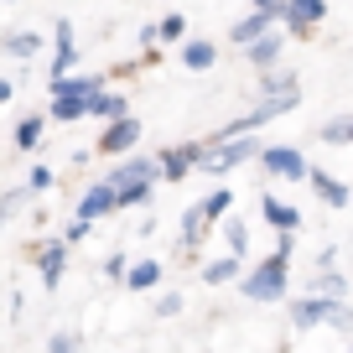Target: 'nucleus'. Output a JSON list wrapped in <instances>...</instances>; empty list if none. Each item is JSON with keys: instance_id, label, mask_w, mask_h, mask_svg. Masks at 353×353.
<instances>
[{"instance_id": "1", "label": "nucleus", "mask_w": 353, "mask_h": 353, "mask_svg": "<svg viewBox=\"0 0 353 353\" xmlns=\"http://www.w3.org/2000/svg\"><path fill=\"white\" fill-rule=\"evenodd\" d=\"M156 172H161V166H156L151 156H135V161L114 166V172H110L114 208H130V203H145V198H151V182H156Z\"/></svg>"}, {"instance_id": "2", "label": "nucleus", "mask_w": 353, "mask_h": 353, "mask_svg": "<svg viewBox=\"0 0 353 353\" xmlns=\"http://www.w3.org/2000/svg\"><path fill=\"white\" fill-rule=\"evenodd\" d=\"M99 78H57L52 83V120H78V114H88V99L99 94Z\"/></svg>"}, {"instance_id": "3", "label": "nucleus", "mask_w": 353, "mask_h": 353, "mask_svg": "<svg viewBox=\"0 0 353 353\" xmlns=\"http://www.w3.org/2000/svg\"><path fill=\"white\" fill-rule=\"evenodd\" d=\"M244 296H250V301H281V296H286V254L260 260V270L244 276Z\"/></svg>"}, {"instance_id": "4", "label": "nucleus", "mask_w": 353, "mask_h": 353, "mask_svg": "<svg viewBox=\"0 0 353 353\" xmlns=\"http://www.w3.org/2000/svg\"><path fill=\"white\" fill-rule=\"evenodd\" d=\"M291 322H296V327H317V322L353 327V312L343 307V301H332V296H301L296 307H291Z\"/></svg>"}, {"instance_id": "5", "label": "nucleus", "mask_w": 353, "mask_h": 353, "mask_svg": "<svg viewBox=\"0 0 353 353\" xmlns=\"http://www.w3.org/2000/svg\"><path fill=\"white\" fill-rule=\"evenodd\" d=\"M265 145L260 141H250V135H234V141H223L219 151H203V172H234V166H244L250 156H260Z\"/></svg>"}, {"instance_id": "6", "label": "nucleus", "mask_w": 353, "mask_h": 353, "mask_svg": "<svg viewBox=\"0 0 353 353\" xmlns=\"http://www.w3.org/2000/svg\"><path fill=\"white\" fill-rule=\"evenodd\" d=\"M260 166L276 176H291V182H301V176H312V166L301 161V151H291V145H265L260 151Z\"/></svg>"}, {"instance_id": "7", "label": "nucleus", "mask_w": 353, "mask_h": 353, "mask_svg": "<svg viewBox=\"0 0 353 353\" xmlns=\"http://www.w3.org/2000/svg\"><path fill=\"white\" fill-rule=\"evenodd\" d=\"M322 16H327V6H322V0H281V21H286L296 37H307Z\"/></svg>"}, {"instance_id": "8", "label": "nucleus", "mask_w": 353, "mask_h": 353, "mask_svg": "<svg viewBox=\"0 0 353 353\" xmlns=\"http://www.w3.org/2000/svg\"><path fill=\"white\" fill-rule=\"evenodd\" d=\"M135 141H141V120H130V114H125V120H110V130L99 135V151H104V156H120V151H130Z\"/></svg>"}, {"instance_id": "9", "label": "nucleus", "mask_w": 353, "mask_h": 353, "mask_svg": "<svg viewBox=\"0 0 353 353\" xmlns=\"http://www.w3.org/2000/svg\"><path fill=\"white\" fill-rule=\"evenodd\" d=\"M198 161H203V145H176V151H161V161H156V166H161V176H172V182H176V176H188Z\"/></svg>"}, {"instance_id": "10", "label": "nucleus", "mask_w": 353, "mask_h": 353, "mask_svg": "<svg viewBox=\"0 0 353 353\" xmlns=\"http://www.w3.org/2000/svg\"><path fill=\"white\" fill-rule=\"evenodd\" d=\"M110 208H114V188H110V182H94V188L83 192V203H78V219L94 223L99 213H110Z\"/></svg>"}, {"instance_id": "11", "label": "nucleus", "mask_w": 353, "mask_h": 353, "mask_svg": "<svg viewBox=\"0 0 353 353\" xmlns=\"http://www.w3.org/2000/svg\"><path fill=\"white\" fill-rule=\"evenodd\" d=\"M270 21H281V11H250L239 26H234V42L239 47H250V42H260L265 32H270Z\"/></svg>"}, {"instance_id": "12", "label": "nucleus", "mask_w": 353, "mask_h": 353, "mask_svg": "<svg viewBox=\"0 0 353 353\" xmlns=\"http://www.w3.org/2000/svg\"><path fill=\"white\" fill-rule=\"evenodd\" d=\"M312 188H317V198L327 203V208H348V203H353V192L343 188L338 176H327V172H312Z\"/></svg>"}, {"instance_id": "13", "label": "nucleus", "mask_w": 353, "mask_h": 353, "mask_svg": "<svg viewBox=\"0 0 353 353\" xmlns=\"http://www.w3.org/2000/svg\"><path fill=\"white\" fill-rule=\"evenodd\" d=\"M68 68H73V26L57 21V52H52V83L57 78H68Z\"/></svg>"}, {"instance_id": "14", "label": "nucleus", "mask_w": 353, "mask_h": 353, "mask_svg": "<svg viewBox=\"0 0 353 353\" xmlns=\"http://www.w3.org/2000/svg\"><path fill=\"white\" fill-rule=\"evenodd\" d=\"M37 265H42V286H57V281H63V265H68L63 244H47V250L37 254Z\"/></svg>"}, {"instance_id": "15", "label": "nucleus", "mask_w": 353, "mask_h": 353, "mask_svg": "<svg viewBox=\"0 0 353 353\" xmlns=\"http://www.w3.org/2000/svg\"><path fill=\"white\" fill-rule=\"evenodd\" d=\"M260 208H265V219L276 223V229H281V234H291V229H296V223H301V213H296V208H291V203H281V198H265V203H260Z\"/></svg>"}, {"instance_id": "16", "label": "nucleus", "mask_w": 353, "mask_h": 353, "mask_svg": "<svg viewBox=\"0 0 353 353\" xmlns=\"http://www.w3.org/2000/svg\"><path fill=\"white\" fill-rule=\"evenodd\" d=\"M88 114H99V120H125V99L110 94V88H99V94L88 99Z\"/></svg>"}, {"instance_id": "17", "label": "nucleus", "mask_w": 353, "mask_h": 353, "mask_svg": "<svg viewBox=\"0 0 353 353\" xmlns=\"http://www.w3.org/2000/svg\"><path fill=\"white\" fill-rule=\"evenodd\" d=\"M244 52H250V63H254V68H270V63L281 57V37H276V32H265L260 42H250Z\"/></svg>"}, {"instance_id": "18", "label": "nucleus", "mask_w": 353, "mask_h": 353, "mask_svg": "<svg viewBox=\"0 0 353 353\" xmlns=\"http://www.w3.org/2000/svg\"><path fill=\"white\" fill-rule=\"evenodd\" d=\"M213 57H219V47H213V42H203V37H198V42H188V47H182V63H188L192 73L213 68Z\"/></svg>"}, {"instance_id": "19", "label": "nucleus", "mask_w": 353, "mask_h": 353, "mask_svg": "<svg viewBox=\"0 0 353 353\" xmlns=\"http://www.w3.org/2000/svg\"><path fill=\"white\" fill-rule=\"evenodd\" d=\"M125 281H130L135 291H151L156 281H161V265H156V260H135L130 270H125Z\"/></svg>"}, {"instance_id": "20", "label": "nucleus", "mask_w": 353, "mask_h": 353, "mask_svg": "<svg viewBox=\"0 0 353 353\" xmlns=\"http://www.w3.org/2000/svg\"><path fill=\"white\" fill-rule=\"evenodd\" d=\"M16 145H21V151H37V145H42V114L16 125Z\"/></svg>"}, {"instance_id": "21", "label": "nucleus", "mask_w": 353, "mask_h": 353, "mask_svg": "<svg viewBox=\"0 0 353 353\" xmlns=\"http://www.w3.org/2000/svg\"><path fill=\"white\" fill-rule=\"evenodd\" d=\"M234 276H239V260H234V254H229V260H213L208 270H203L208 286H223V281H234Z\"/></svg>"}, {"instance_id": "22", "label": "nucleus", "mask_w": 353, "mask_h": 353, "mask_svg": "<svg viewBox=\"0 0 353 353\" xmlns=\"http://www.w3.org/2000/svg\"><path fill=\"white\" fill-rule=\"evenodd\" d=\"M229 203H234V192L229 188H219V192H208V203H203V219H223V213H229Z\"/></svg>"}, {"instance_id": "23", "label": "nucleus", "mask_w": 353, "mask_h": 353, "mask_svg": "<svg viewBox=\"0 0 353 353\" xmlns=\"http://www.w3.org/2000/svg\"><path fill=\"white\" fill-rule=\"evenodd\" d=\"M203 229H208V219H203V208H188V219H182V244H198Z\"/></svg>"}, {"instance_id": "24", "label": "nucleus", "mask_w": 353, "mask_h": 353, "mask_svg": "<svg viewBox=\"0 0 353 353\" xmlns=\"http://www.w3.org/2000/svg\"><path fill=\"white\" fill-rule=\"evenodd\" d=\"M6 52L32 57V52H37V32H11V37H6Z\"/></svg>"}, {"instance_id": "25", "label": "nucleus", "mask_w": 353, "mask_h": 353, "mask_svg": "<svg viewBox=\"0 0 353 353\" xmlns=\"http://www.w3.org/2000/svg\"><path fill=\"white\" fill-rule=\"evenodd\" d=\"M182 32H188V16H166V21L156 26V37H166V42H176Z\"/></svg>"}, {"instance_id": "26", "label": "nucleus", "mask_w": 353, "mask_h": 353, "mask_svg": "<svg viewBox=\"0 0 353 353\" xmlns=\"http://www.w3.org/2000/svg\"><path fill=\"white\" fill-rule=\"evenodd\" d=\"M348 130H353V120H332L327 130H322V141H348Z\"/></svg>"}, {"instance_id": "27", "label": "nucleus", "mask_w": 353, "mask_h": 353, "mask_svg": "<svg viewBox=\"0 0 353 353\" xmlns=\"http://www.w3.org/2000/svg\"><path fill=\"white\" fill-rule=\"evenodd\" d=\"M317 291H322V296H332V301H338V296H343V281H338V276H317Z\"/></svg>"}, {"instance_id": "28", "label": "nucleus", "mask_w": 353, "mask_h": 353, "mask_svg": "<svg viewBox=\"0 0 353 353\" xmlns=\"http://www.w3.org/2000/svg\"><path fill=\"white\" fill-rule=\"evenodd\" d=\"M244 244H250V239H244V223H229V250L244 254Z\"/></svg>"}, {"instance_id": "29", "label": "nucleus", "mask_w": 353, "mask_h": 353, "mask_svg": "<svg viewBox=\"0 0 353 353\" xmlns=\"http://www.w3.org/2000/svg\"><path fill=\"white\" fill-rule=\"evenodd\" d=\"M52 353H78V343L68 332H52Z\"/></svg>"}, {"instance_id": "30", "label": "nucleus", "mask_w": 353, "mask_h": 353, "mask_svg": "<svg viewBox=\"0 0 353 353\" xmlns=\"http://www.w3.org/2000/svg\"><path fill=\"white\" fill-rule=\"evenodd\" d=\"M42 188H52V172H47V166H37V172H32V192H42Z\"/></svg>"}, {"instance_id": "31", "label": "nucleus", "mask_w": 353, "mask_h": 353, "mask_svg": "<svg viewBox=\"0 0 353 353\" xmlns=\"http://www.w3.org/2000/svg\"><path fill=\"white\" fill-rule=\"evenodd\" d=\"M104 270H110V276H125V270H130V265H125V254L114 250V254H110V265H104Z\"/></svg>"}, {"instance_id": "32", "label": "nucleus", "mask_w": 353, "mask_h": 353, "mask_svg": "<svg viewBox=\"0 0 353 353\" xmlns=\"http://www.w3.org/2000/svg\"><path fill=\"white\" fill-rule=\"evenodd\" d=\"M78 239H88V223L83 219H73V229H68V244H78Z\"/></svg>"}, {"instance_id": "33", "label": "nucleus", "mask_w": 353, "mask_h": 353, "mask_svg": "<svg viewBox=\"0 0 353 353\" xmlns=\"http://www.w3.org/2000/svg\"><path fill=\"white\" fill-rule=\"evenodd\" d=\"M254 11H281V0H254Z\"/></svg>"}, {"instance_id": "34", "label": "nucleus", "mask_w": 353, "mask_h": 353, "mask_svg": "<svg viewBox=\"0 0 353 353\" xmlns=\"http://www.w3.org/2000/svg\"><path fill=\"white\" fill-rule=\"evenodd\" d=\"M6 99H11V83H6V78H0V104H6Z\"/></svg>"}, {"instance_id": "35", "label": "nucleus", "mask_w": 353, "mask_h": 353, "mask_svg": "<svg viewBox=\"0 0 353 353\" xmlns=\"http://www.w3.org/2000/svg\"><path fill=\"white\" fill-rule=\"evenodd\" d=\"M348 141H353V130H348Z\"/></svg>"}]
</instances>
